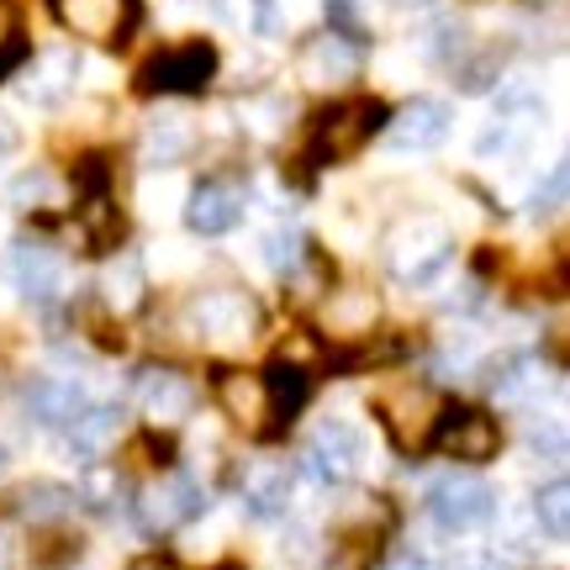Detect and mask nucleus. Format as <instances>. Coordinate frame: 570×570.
<instances>
[{"instance_id": "37", "label": "nucleus", "mask_w": 570, "mask_h": 570, "mask_svg": "<svg viewBox=\"0 0 570 570\" xmlns=\"http://www.w3.org/2000/svg\"><path fill=\"white\" fill-rule=\"evenodd\" d=\"M138 570H180V566H164V560H142Z\"/></svg>"}, {"instance_id": "7", "label": "nucleus", "mask_w": 570, "mask_h": 570, "mask_svg": "<svg viewBox=\"0 0 570 570\" xmlns=\"http://www.w3.org/2000/svg\"><path fill=\"white\" fill-rule=\"evenodd\" d=\"M491 512H497V491H491L487 481L449 475V481H433V491H428V518L444 533L481 529V523H491Z\"/></svg>"}, {"instance_id": "38", "label": "nucleus", "mask_w": 570, "mask_h": 570, "mask_svg": "<svg viewBox=\"0 0 570 570\" xmlns=\"http://www.w3.org/2000/svg\"><path fill=\"white\" fill-rule=\"evenodd\" d=\"M6 465H11V454H6V444H0V475H6Z\"/></svg>"}, {"instance_id": "39", "label": "nucleus", "mask_w": 570, "mask_h": 570, "mask_svg": "<svg viewBox=\"0 0 570 570\" xmlns=\"http://www.w3.org/2000/svg\"><path fill=\"white\" fill-rule=\"evenodd\" d=\"M396 6H423V0H396Z\"/></svg>"}, {"instance_id": "30", "label": "nucleus", "mask_w": 570, "mask_h": 570, "mask_svg": "<svg viewBox=\"0 0 570 570\" xmlns=\"http://www.w3.org/2000/svg\"><path fill=\"white\" fill-rule=\"evenodd\" d=\"M69 508V497L59 487H27V512H38V518H59Z\"/></svg>"}, {"instance_id": "15", "label": "nucleus", "mask_w": 570, "mask_h": 570, "mask_svg": "<svg viewBox=\"0 0 570 570\" xmlns=\"http://www.w3.org/2000/svg\"><path fill=\"white\" fill-rule=\"evenodd\" d=\"M6 275L17 281L21 296H38V302H48V296H59L63 291V259L42 244H17L11 248V254H6Z\"/></svg>"}, {"instance_id": "25", "label": "nucleus", "mask_w": 570, "mask_h": 570, "mask_svg": "<svg viewBox=\"0 0 570 570\" xmlns=\"http://www.w3.org/2000/svg\"><path fill=\"white\" fill-rule=\"evenodd\" d=\"M59 196V180L48 175V169H27L17 185H11V202L17 206H48Z\"/></svg>"}, {"instance_id": "20", "label": "nucleus", "mask_w": 570, "mask_h": 570, "mask_svg": "<svg viewBox=\"0 0 570 570\" xmlns=\"http://www.w3.org/2000/svg\"><path fill=\"white\" fill-rule=\"evenodd\" d=\"M190 148H196V122L185 111H159L142 127V154L154 164H180Z\"/></svg>"}, {"instance_id": "2", "label": "nucleus", "mask_w": 570, "mask_h": 570, "mask_svg": "<svg viewBox=\"0 0 570 570\" xmlns=\"http://www.w3.org/2000/svg\"><path fill=\"white\" fill-rule=\"evenodd\" d=\"M454 259V238L439 217H402L386 233V275L396 285H433Z\"/></svg>"}, {"instance_id": "3", "label": "nucleus", "mask_w": 570, "mask_h": 570, "mask_svg": "<svg viewBox=\"0 0 570 570\" xmlns=\"http://www.w3.org/2000/svg\"><path fill=\"white\" fill-rule=\"evenodd\" d=\"M375 412H381V423H386L391 444L417 454L423 444H433V428H439V412L444 402L423 386V381H396L375 396Z\"/></svg>"}, {"instance_id": "16", "label": "nucleus", "mask_w": 570, "mask_h": 570, "mask_svg": "<svg viewBox=\"0 0 570 570\" xmlns=\"http://www.w3.org/2000/svg\"><path fill=\"white\" fill-rule=\"evenodd\" d=\"M444 138H449V111L439 101L402 106L386 127V142L391 148H402V154H412V148H417V154H423V148H439Z\"/></svg>"}, {"instance_id": "24", "label": "nucleus", "mask_w": 570, "mask_h": 570, "mask_svg": "<svg viewBox=\"0 0 570 570\" xmlns=\"http://www.w3.org/2000/svg\"><path fill=\"white\" fill-rule=\"evenodd\" d=\"M533 512H539V529L550 533L554 544H566V539H570V487H566V481H550V487L539 491Z\"/></svg>"}, {"instance_id": "26", "label": "nucleus", "mask_w": 570, "mask_h": 570, "mask_svg": "<svg viewBox=\"0 0 570 570\" xmlns=\"http://www.w3.org/2000/svg\"><path fill=\"white\" fill-rule=\"evenodd\" d=\"M327 21L338 38H365L370 17H365V0H327Z\"/></svg>"}, {"instance_id": "19", "label": "nucleus", "mask_w": 570, "mask_h": 570, "mask_svg": "<svg viewBox=\"0 0 570 570\" xmlns=\"http://www.w3.org/2000/svg\"><path fill=\"white\" fill-rule=\"evenodd\" d=\"M85 407H90V396H85L75 381H48V375H42V381L27 386V412L48 428H69Z\"/></svg>"}, {"instance_id": "34", "label": "nucleus", "mask_w": 570, "mask_h": 570, "mask_svg": "<svg viewBox=\"0 0 570 570\" xmlns=\"http://www.w3.org/2000/svg\"><path fill=\"white\" fill-rule=\"evenodd\" d=\"M21 148V132H17V122H11V117H6V111H0V164L11 159V154H17Z\"/></svg>"}, {"instance_id": "14", "label": "nucleus", "mask_w": 570, "mask_h": 570, "mask_svg": "<svg viewBox=\"0 0 570 570\" xmlns=\"http://www.w3.org/2000/svg\"><path fill=\"white\" fill-rule=\"evenodd\" d=\"M138 407L148 412L154 423H180V417H190V412H196V386L185 381L180 370L154 365L138 381Z\"/></svg>"}, {"instance_id": "29", "label": "nucleus", "mask_w": 570, "mask_h": 570, "mask_svg": "<svg viewBox=\"0 0 570 570\" xmlns=\"http://www.w3.org/2000/svg\"><path fill=\"white\" fill-rule=\"evenodd\" d=\"M265 259L275 269H291L296 259H302V238H296V233H269V238H265Z\"/></svg>"}, {"instance_id": "1", "label": "nucleus", "mask_w": 570, "mask_h": 570, "mask_svg": "<svg viewBox=\"0 0 570 570\" xmlns=\"http://www.w3.org/2000/svg\"><path fill=\"white\" fill-rule=\"evenodd\" d=\"M180 323L190 327V338L202 348H217V354H233V348H244L259 338V327H265V306L254 302L248 291L238 285H212L202 296H190L180 312Z\"/></svg>"}, {"instance_id": "27", "label": "nucleus", "mask_w": 570, "mask_h": 570, "mask_svg": "<svg viewBox=\"0 0 570 570\" xmlns=\"http://www.w3.org/2000/svg\"><path fill=\"white\" fill-rule=\"evenodd\" d=\"M497 111L502 117H529V111H539V90L529 80H508L497 90Z\"/></svg>"}, {"instance_id": "4", "label": "nucleus", "mask_w": 570, "mask_h": 570, "mask_svg": "<svg viewBox=\"0 0 570 570\" xmlns=\"http://www.w3.org/2000/svg\"><path fill=\"white\" fill-rule=\"evenodd\" d=\"M217 75V48L212 42H180V48H164L142 63L138 90L142 96H196L206 90Z\"/></svg>"}, {"instance_id": "36", "label": "nucleus", "mask_w": 570, "mask_h": 570, "mask_svg": "<svg viewBox=\"0 0 570 570\" xmlns=\"http://www.w3.org/2000/svg\"><path fill=\"white\" fill-rule=\"evenodd\" d=\"M386 570H433L428 560H417V554H402V560H391Z\"/></svg>"}, {"instance_id": "22", "label": "nucleus", "mask_w": 570, "mask_h": 570, "mask_svg": "<svg viewBox=\"0 0 570 570\" xmlns=\"http://www.w3.org/2000/svg\"><path fill=\"white\" fill-rule=\"evenodd\" d=\"M487 386L502 402H523V396H533V391L544 386V360L539 354H508V360H497Z\"/></svg>"}, {"instance_id": "33", "label": "nucleus", "mask_w": 570, "mask_h": 570, "mask_svg": "<svg viewBox=\"0 0 570 570\" xmlns=\"http://www.w3.org/2000/svg\"><path fill=\"white\" fill-rule=\"evenodd\" d=\"M17 11H11V0H0V53L6 48H17Z\"/></svg>"}, {"instance_id": "8", "label": "nucleus", "mask_w": 570, "mask_h": 570, "mask_svg": "<svg viewBox=\"0 0 570 570\" xmlns=\"http://www.w3.org/2000/svg\"><path fill=\"white\" fill-rule=\"evenodd\" d=\"M433 444L444 449V454H454V460L481 465V460H491L502 449V428L491 423V412H481V407H444L439 412V428H433Z\"/></svg>"}, {"instance_id": "17", "label": "nucleus", "mask_w": 570, "mask_h": 570, "mask_svg": "<svg viewBox=\"0 0 570 570\" xmlns=\"http://www.w3.org/2000/svg\"><path fill=\"white\" fill-rule=\"evenodd\" d=\"M75 85H80V53H69V48H48V53H38L32 75H27V101L59 106V101L75 96Z\"/></svg>"}, {"instance_id": "12", "label": "nucleus", "mask_w": 570, "mask_h": 570, "mask_svg": "<svg viewBox=\"0 0 570 570\" xmlns=\"http://www.w3.org/2000/svg\"><path fill=\"white\" fill-rule=\"evenodd\" d=\"M244 217V190L227 180H202L190 190V202H185V227L190 233H202V238H223L233 233Z\"/></svg>"}, {"instance_id": "28", "label": "nucleus", "mask_w": 570, "mask_h": 570, "mask_svg": "<svg viewBox=\"0 0 570 570\" xmlns=\"http://www.w3.org/2000/svg\"><path fill=\"white\" fill-rule=\"evenodd\" d=\"M117 470H106V465H96V470H85V481H80V497L90 502V508H111V497H117Z\"/></svg>"}, {"instance_id": "31", "label": "nucleus", "mask_w": 570, "mask_h": 570, "mask_svg": "<svg viewBox=\"0 0 570 570\" xmlns=\"http://www.w3.org/2000/svg\"><path fill=\"white\" fill-rule=\"evenodd\" d=\"M566 202V164H554V175H550V190H544V185H539V212H554V206Z\"/></svg>"}, {"instance_id": "13", "label": "nucleus", "mask_w": 570, "mask_h": 570, "mask_svg": "<svg viewBox=\"0 0 570 570\" xmlns=\"http://www.w3.org/2000/svg\"><path fill=\"white\" fill-rule=\"evenodd\" d=\"M212 391H217V407H223L238 428L259 433V428L269 423V386H265V375H254V370H217Z\"/></svg>"}, {"instance_id": "6", "label": "nucleus", "mask_w": 570, "mask_h": 570, "mask_svg": "<svg viewBox=\"0 0 570 570\" xmlns=\"http://www.w3.org/2000/svg\"><path fill=\"white\" fill-rule=\"evenodd\" d=\"M381 127V101H344V106H327L323 117L312 122V159H348L360 154Z\"/></svg>"}, {"instance_id": "11", "label": "nucleus", "mask_w": 570, "mask_h": 570, "mask_svg": "<svg viewBox=\"0 0 570 570\" xmlns=\"http://www.w3.org/2000/svg\"><path fill=\"white\" fill-rule=\"evenodd\" d=\"M296 75H302L306 90H338L360 75V48L338 32H317V38L302 42L296 53Z\"/></svg>"}, {"instance_id": "32", "label": "nucleus", "mask_w": 570, "mask_h": 570, "mask_svg": "<svg viewBox=\"0 0 570 570\" xmlns=\"http://www.w3.org/2000/svg\"><path fill=\"white\" fill-rule=\"evenodd\" d=\"M449 570H508V560H502V554H487V550H470V554H460Z\"/></svg>"}, {"instance_id": "21", "label": "nucleus", "mask_w": 570, "mask_h": 570, "mask_svg": "<svg viewBox=\"0 0 570 570\" xmlns=\"http://www.w3.org/2000/svg\"><path fill=\"white\" fill-rule=\"evenodd\" d=\"M63 433H69V454L96 460V454H101V449L122 433V407H111V402H90V407L63 428Z\"/></svg>"}, {"instance_id": "23", "label": "nucleus", "mask_w": 570, "mask_h": 570, "mask_svg": "<svg viewBox=\"0 0 570 570\" xmlns=\"http://www.w3.org/2000/svg\"><path fill=\"white\" fill-rule=\"evenodd\" d=\"M244 502H248L254 518H281V512L291 508V470H281V465L254 470V475H248Z\"/></svg>"}, {"instance_id": "18", "label": "nucleus", "mask_w": 570, "mask_h": 570, "mask_svg": "<svg viewBox=\"0 0 570 570\" xmlns=\"http://www.w3.org/2000/svg\"><path fill=\"white\" fill-rule=\"evenodd\" d=\"M323 317H327L323 327L333 338H365L370 327H375V317H381V302H375L370 285H338V291L327 296Z\"/></svg>"}, {"instance_id": "9", "label": "nucleus", "mask_w": 570, "mask_h": 570, "mask_svg": "<svg viewBox=\"0 0 570 570\" xmlns=\"http://www.w3.org/2000/svg\"><path fill=\"white\" fill-rule=\"evenodd\" d=\"M202 508H206V491H202V481H190V475H164V481H154V487L138 497L142 529H154V533L185 529L190 518H202Z\"/></svg>"}, {"instance_id": "35", "label": "nucleus", "mask_w": 570, "mask_h": 570, "mask_svg": "<svg viewBox=\"0 0 570 570\" xmlns=\"http://www.w3.org/2000/svg\"><path fill=\"white\" fill-rule=\"evenodd\" d=\"M17 560H21V544H17V533L0 523V570H17Z\"/></svg>"}, {"instance_id": "10", "label": "nucleus", "mask_w": 570, "mask_h": 570, "mask_svg": "<svg viewBox=\"0 0 570 570\" xmlns=\"http://www.w3.org/2000/svg\"><path fill=\"white\" fill-rule=\"evenodd\" d=\"M360 460H365V444H360V433L348 423H323L312 433V444H306V470L323 481V487H348L354 475H360Z\"/></svg>"}, {"instance_id": "5", "label": "nucleus", "mask_w": 570, "mask_h": 570, "mask_svg": "<svg viewBox=\"0 0 570 570\" xmlns=\"http://www.w3.org/2000/svg\"><path fill=\"white\" fill-rule=\"evenodd\" d=\"M48 6L75 38L96 48H122L138 21V0H48Z\"/></svg>"}]
</instances>
